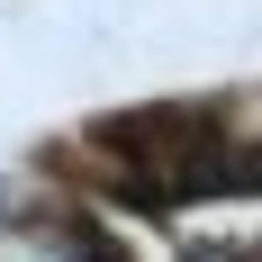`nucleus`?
Instances as JSON below:
<instances>
[{"label":"nucleus","instance_id":"f03ea898","mask_svg":"<svg viewBox=\"0 0 262 262\" xmlns=\"http://www.w3.org/2000/svg\"><path fill=\"white\" fill-rule=\"evenodd\" d=\"M190 262H244V253H226V244H199V253H190Z\"/></svg>","mask_w":262,"mask_h":262},{"label":"nucleus","instance_id":"f257e3e1","mask_svg":"<svg viewBox=\"0 0 262 262\" xmlns=\"http://www.w3.org/2000/svg\"><path fill=\"white\" fill-rule=\"evenodd\" d=\"M0 262H73V253H63L54 235H9V244H0Z\"/></svg>","mask_w":262,"mask_h":262}]
</instances>
